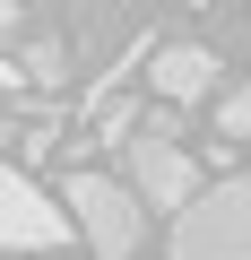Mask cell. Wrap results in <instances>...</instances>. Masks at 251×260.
<instances>
[{"label":"cell","mask_w":251,"mask_h":260,"mask_svg":"<svg viewBox=\"0 0 251 260\" xmlns=\"http://www.w3.org/2000/svg\"><path fill=\"white\" fill-rule=\"evenodd\" d=\"M165 251H173V260H251V174L199 182V200L173 208Z\"/></svg>","instance_id":"6da1fadb"},{"label":"cell","mask_w":251,"mask_h":260,"mask_svg":"<svg viewBox=\"0 0 251 260\" xmlns=\"http://www.w3.org/2000/svg\"><path fill=\"white\" fill-rule=\"evenodd\" d=\"M173 9H199V0H173Z\"/></svg>","instance_id":"7c38bea8"},{"label":"cell","mask_w":251,"mask_h":260,"mask_svg":"<svg viewBox=\"0 0 251 260\" xmlns=\"http://www.w3.org/2000/svg\"><path fill=\"white\" fill-rule=\"evenodd\" d=\"M35 260H69V251H35Z\"/></svg>","instance_id":"8fae6325"},{"label":"cell","mask_w":251,"mask_h":260,"mask_svg":"<svg viewBox=\"0 0 251 260\" xmlns=\"http://www.w3.org/2000/svg\"><path fill=\"white\" fill-rule=\"evenodd\" d=\"M61 70H69V52H61V35H35V44L18 52V78H26V87H61Z\"/></svg>","instance_id":"8992f818"},{"label":"cell","mask_w":251,"mask_h":260,"mask_svg":"<svg viewBox=\"0 0 251 260\" xmlns=\"http://www.w3.org/2000/svg\"><path fill=\"white\" fill-rule=\"evenodd\" d=\"M61 208H69V225L87 234L95 260H139V243H148V200H139L130 182H113V174H69Z\"/></svg>","instance_id":"7a4b0ae2"},{"label":"cell","mask_w":251,"mask_h":260,"mask_svg":"<svg viewBox=\"0 0 251 260\" xmlns=\"http://www.w3.org/2000/svg\"><path fill=\"white\" fill-rule=\"evenodd\" d=\"M139 130V104H95V139H130Z\"/></svg>","instance_id":"ba28073f"},{"label":"cell","mask_w":251,"mask_h":260,"mask_svg":"<svg viewBox=\"0 0 251 260\" xmlns=\"http://www.w3.org/2000/svg\"><path fill=\"white\" fill-rule=\"evenodd\" d=\"M121 148H130V191H139L148 208H191V200H199V156L182 148V121H173V113L139 121Z\"/></svg>","instance_id":"3957f363"},{"label":"cell","mask_w":251,"mask_h":260,"mask_svg":"<svg viewBox=\"0 0 251 260\" xmlns=\"http://www.w3.org/2000/svg\"><path fill=\"white\" fill-rule=\"evenodd\" d=\"M0 148H18V121H9V113H0Z\"/></svg>","instance_id":"30bf717a"},{"label":"cell","mask_w":251,"mask_h":260,"mask_svg":"<svg viewBox=\"0 0 251 260\" xmlns=\"http://www.w3.org/2000/svg\"><path fill=\"white\" fill-rule=\"evenodd\" d=\"M217 139H251V78L217 95Z\"/></svg>","instance_id":"52a82bcc"},{"label":"cell","mask_w":251,"mask_h":260,"mask_svg":"<svg viewBox=\"0 0 251 260\" xmlns=\"http://www.w3.org/2000/svg\"><path fill=\"white\" fill-rule=\"evenodd\" d=\"M148 78H156L165 104H208L217 95V52L208 44H156L148 52Z\"/></svg>","instance_id":"5b68a950"},{"label":"cell","mask_w":251,"mask_h":260,"mask_svg":"<svg viewBox=\"0 0 251 260\" xmlns=\"http://www.w3.org/2000/svg\"><path fill=\"white\" fill-rule=\"evenodd\" d=\"M69 243V208L44 200V182H26L18 165H0V251H61Z\"/></svg>","instance_id":"277c9868"},{"label":"cell","mask_w":251,"mask_h":260,"mask_svg":"<svg viewBox=\"0 0 251 260\" xmlns=\"http://www.w3.org/2000/svg\"><path fill=\"white\" fill-rule=\"evenodd\" d=\"M18 35V0H0V44H9Z\"/></svg>","instance_id":"9c48e42d"}]
</instances>
